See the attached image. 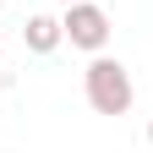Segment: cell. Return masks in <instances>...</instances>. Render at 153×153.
I'll return each mask as SVG.
<instances>
[{
    "instance_id": "cell-1",
    "label": "cell",
    "mask_w": 153,
    "mask_h": 153,
    "mask_svg": "<svg viewBox=\"0 0 153 153\" xmlns=\"http://www.w3.org/2000/svg\"><path fill=\"white\" fill-rule=\"evenodd\" d=\"M82 93H88V104H93V115H120L137 104V88H131V71L115 60V55H93L88 60V71H82Z\"/></svg>"
},
{
    "instance_id": "cell-2",
    "label": "cell",
    "mask_w": 153,
    "mask_h": 153,
    "mask_svg": "<svg viewBox=\"0 0 153 153\" xmlns=\"http://www.w3.org/2000/svg\"><path fill=\"white\" fill-rule=\"evenodd\" d=\"M60 38L71 49H82V55H99L109 44V11L93 6V0H71L60 11Z\"/></svg>"
},
{
    "instance_id": "cell-3",
    "label": "cell",
    "mask_w": 153,
    "mask_h": 153,
    "mask_svg": "<svg viewBox=\"0 0 153 153\" xmlns=\"http://www.w3.org/2000/svg\"><path fill=\"white\" fill-rule=\"evenodd\" d=\"M66 38H60V16H49V11H33L27 22H22V49L27 55H55Z\"/></svg>"
},
{
    "instance_id": "cell-4",
    "label": "cell",
    "mask_w": 153,
    "mask_h": 153,
    "mask_svg": "<svg viewBox=\"0 0 153 153\" xmlns=\"http://www.w3.org/2000/svg\"><path fill=\"white\" fill-rule=\"evenodd\" d=\"M0 93H6V66H0Z\"/></svg>"
},
{
    "instance_id": "cell-5",
    "label": "cell",
    "mask_w": 153,
    "mask_h": 153,
    "mask_svg": "<svg viewBox=\"0 0 153 153\" xmlns=\"http://www.w3.org/2000/svg\"><path fill=\"white\" fill-rule=\"evenodd\" d=\"M148 148H153V120H148Z\"/></svg>"
},
{
    "instance_id": "cell-6",
    "label": "cell",
    "mask_w": 153,
    "mask_h": 153,
    "mask_svg": "<svg viewBox=\"0 0 153 153\" xmlns=\"http://www.w3.org/2000/svg\"><path fill=\"white\" fill-rule=\"evenodd\" d=\"M60 6H71V0H60Z\"/></svg>"
},
{
    "instance_id": "cell-7",
    "label": "cell",
    "mask_w": 153,
    "mask_h": 153,
    "mask_svg": "<svg viewBox=\"0 0 153 153\" xmlns=\"http://www.w3.org/2000/svg\"><path fill=\"white\" fill-rule=\"evenodd\" d=\"M0 6H6V0H0Z\"/></svg>"
}]
</instances>
